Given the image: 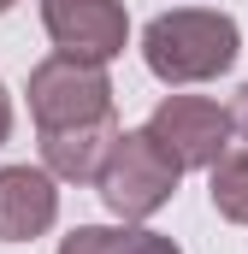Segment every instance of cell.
I'll return each mask as SVG.
<instances>
[{
    "instance_id": "6da1fadb",
    "label": "cell",
    "mask_w": 248,
    "mask_h": 254,
    "mask_svg": "<svg viewBox=\"0 0 248 254\" xmlns=\"http://www.w3.org/2000/svg\"><path fill=\"white\" fill-rule=\"evenodd\" d=\"M243 54V30L231 12H213V6H178V12H160L148 30H142V60L160 83L184 89V83H207L219 71H231Z\"/></svg>"
},
{
    "instance_id": "8fae6325",
    "label": "cell",
    "mask_w": 248,
    "mask_h": 254,
    "mask_svg": "<svg viewBox=\"0 0 248 254\" xmlns=\"http://www.w3.org/2000/svg\"><path fill=\"white\" fill-rule=\"evenodd\" d=\"M12 6H18V0H0V12H12Z\"/></svg>"
},
{
    "instance_id": "30bf717a",
    "label": "cell",
    "mask_w": 248,
    "mask_h": 254,
    "mask_svg": "<svg viewBox=\"0 0 248 254\" xmlns=\"http://www.w3.org/2000/svg\"><path fill=\"white\" fill-rule=\"evenodd\" d=\"M6 136H12V95H6V83H0V148H6Z\"/></svg>"
},
{
    "instance_id": "5b68a950",
    "label": "cell",
    "mask_w": 248,
    "mask_h": 254,
    "mask_svg": "<svg viewBox=\"0 0 248 254\" xmlns=\"http://www.w3.org/2000/svg\"><path fill=\"white\" fill-rule=\"evenodd\" d=\"M42 24L54 36L60 54L77 60H119L124 42H130V18H124V0H42Z\"/></svg>"
},
{
    "instance_id": "ba28073f",
    "label": "cell",
    "mask_w": 248,
    "mask_h": 254,
    "mask_svg": "<svg viewBox=\"0 0 248 254\" xmlns=\"http://www.w3.org/2000/svg\"><path fill=\"white\" fill-rule=\"evenodd\" d=\"M207 195L231 225H248V154H225L207 172Z\"/></svg>"
},
{
    "instance_id": "8992f818",
    "label": "cell",
    "mask_w": 248,
    "mask_h": 254,
    "mask_svg": "<svg viewBox=\"0 0 248 254\" xmlns=\"http://www.w3.org/2000/svg\"><path fill=\"white\" fill-rule=\"evenodd\" d=\"M60 219L54 172L36 166H0V243H30Z\"/></svg>"
},
{
    "instance_id": "7a4b0ae2",
    "label": "cell",
    "mask_w": 248,
    "mask_h": 254,
    "mask_svg": "<svg viewBox=\"0 0 248 254\" xmlns=\"http://www.w3.org/2000/svg\"><path fill=\"white\" fill-rule=\"evenodd\" d=\"M30 119H36V136L119 125V101H113L107 65L77 60V54H48L30 71Z\"/></svg>"
},
{
    "instance_id": "3957f363",
    "label": "cell",
    "mask_w": 248,
    "mask_h": 254,
    "mask_svg": "<svg viewBox=\"0 0 248 254\" xmlns=\"http://www.w3.org/2000/svg\"><path fill=\"white\" fill-rule=\"evenodd\" d=\"M178 178H184V166H178L148 130H119V142H113V154H107L95 190L107 201V213H119L124 225H142V219H154V213L178 195Z\"/></svg>"
},
{
    "instance_id": "277c9868",
    "label": "cell",
    "mask_w": 248,
    "mask_h": 254,
    "mask_svg": "<svg viewBox=\"0 0 248 254\" xmlns=\"http://www.w3.org/2000/svg\"><path fill=\"white\" fill-rule=\"evenodd\" d=\"M148 136L184 166V172H213L231 148V107L207 101V95H166L154 113H148Z\"/></svg>"
},
{
    "instance_id": "52a82bcc",
    "label": "cell",
    "mask_w": 248,
    "mask_h": 254,
    "mask_svg": "<svg viewBox=\"0 0 248 254\" xmlns=\"http://www.w3.org/2000/svg\"><path fill=\"white\" fill-rule=\"evenodd\" d=\"M60 254H184L172 237H160V231H142V225H77L71 237L60 243Z\"/></svg>"
},
{
    "instance_id": "9c48e42d",
    "label": "cell",
    "mask_w": 248,
    "mask_h": 254,
    "mask_svg": "<svg viewBox=\"0 0 248 254\" xmlns=\"http://www.w3.org/2000/svg\"><path fill=\"white\" fill-rule=\"evenodd\" d=\"M231 130H237V136L248 142V83L237 89V95H231Z\"/></svg>"
}]
</instances>
